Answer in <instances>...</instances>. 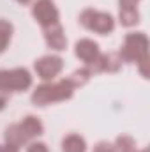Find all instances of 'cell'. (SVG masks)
Listing matches in <instances>:
<instances>
[{
	"label": "cell",
	"mask_w": 150,
	"mask_h": 152,
	"mask_svg": "<svg viewBox=\"0 0 150 152\" xmlns=\"http://www.w3.org/2000/svg\"><path fill=\"white\" fill-rule=\"evenodd\" d=\"M76 87L71 83L69 78L58 80V81H46L42 85H39L32 94V103L37 106H48L53 103H60V101H67L73 97Z\"/></svg>",
	"instance_id": "obj_1"
},
{
	"label": "cell",
	"mask_w": 150,
	"mask_h": 152,
	"mask_svg": "<svg viewBox=\"0 0 150 152\" xmlns=\"http://www.w3.org/2000/svg\"><path fill=\"white\" fill-rule=\"evenodd\" d=\"M147 46H149V41L147 36L143 32H138V34H127L125 41H124V46L120 50V58L125 60V62H136L141 69V75L147 78L149 71H147V66H149V51H147Z\"/></svg>",
	"instance_id": "obj_2"
},
{
	"label": "cell",
	"mask_w": 150,
	"mask_h": 152,
	"mask_svg": "<svg viewBox=\"0 0 150 152\" xmlns=\"http://www.w3.org/2000/svg\"><path fill=\"white\" fill-rule=\"evenodd\" d=\"M79 23L87 30L95 32L99 36H108L115 28V20L111 14L103 12V11H95V9H85L79 14Z\"/></svg>",
	"instance_id": "obj_3"
},
{
	"label": "cell",
	"mask_w": 150,
	"mask_h": 152,
	"mask_svg": "<svg viewBox=\"0 0 150 152\" xmlns=\"http://www.w3.org/2000/svg\"><path fill=\"white\" fill-rule=\"evenodd\" d=\"M32 85V75L23 69H2L0 71V88L7 94L11 92H23Z\"/></svg>",
	"instance_id": "obj_4"
},
{
	"label": "cell",
	"mask_w": 150,
	"mask_h": 152,
	"mask_svg": "<svg viewBox=\"0 0 150 152\" xmlns=\"http://www.w3.org/2000/svg\"><path fill=\"white\" fill-rule=\"evenodd\" d=\"M32 16L36 18V21L42 28L60 23L58 21L60 14H58V9L53 0H36L32 5Z\"/></svg>",
	"instance_id": "obj_5"
},
{
	"label": "cell",
	"mask_w": 150,
	"mask_h": 152,
	"mask_svg": "<svg viewBox=\"0 0 150 152\" xmlns=\"http://www.w3.org/2000/svg\"><path fill=\"white\" fill-rule=\"evenodd\" d=\"M34 69L41 80L53 81L64 69V60L57 55H44L34 62Z\"/></svg>",
	"instance_id": "obj_6"
},
{
	"label": "cell",
	"mask_w": 150,
	"mask_h": 152,
	"mask_svg": "<svg viewBox=\"0 0 150 152\" xmlns=\"http://www.w3.org/2000/svg\"><path fill=\"white\" fill-rule=\"evenodd\" d=\"M74 53H76V57L81 62H85L87 66H92L99 58V55H101L99 44L94 42L92 39H79L74 46Z\"/></svg>",
	"instance_id": "obj_7"
},
{
	"label": "cell",
	"mask_w": 150,
	"mask_h": 152,
	"mask_svg": "<svg viewBox=\"0 0 150 152\" xmlns=\"http://www.w3.org/2000/svg\"><path fill=\"white\" fill-rule=\"evenodd\" d=\"M122 58L118 53H101L99 58L90 66L92 73H115L122 67Z\"/></svg>",
	"instance_id": "obj_8"
},
{
	"label": "cell",
	"mask_w": 150,
	"mask_h": 152,
	"mask_svg": "<svg viewBox=\"0 0 150 152\" xmlns=\"http://www.w3.org/2000/svg\"><path fill=\"white\" fill-rule=\"evenodd\" d=\"M44 39H46V44L51 50H57V51H62L67 46V37H66L64 28H62L60 23L44 28Z\"/></svg>",
	"instance_id": "obj_9"
},
{
	"label": "cell",
	"mask_w": 150,
	"mask_h": 152,
	"mask_svg": "<svg viewBox=\"0 0 150 152\" xmlns=\"http://www.w3.org/2000/svg\"><path fill=\"white\" fill-rule=\"evenodd\" d=\"M20 124V127H21V131H23V134H25V138L30 142L32 138H37L41 136L42 133H44V126H42V122H41V118L36 117V115H27L21 122H18Z\"/></svg>",
	"instance_id": "obj_10"
},
{
	"label": "cell",
	"mask_w": 150,
	"mask_h": 152,
	"mask_svg": "<svg viewBox=\"0 0 150 152\" xmlns=\"http://www.w3.org/2000/svg\"><path fill=\"white\" fill-rule=\"evenodd\" d=\"M62 152H87V143L85 138L71 133L62 140Z\"/></svg>",
	"instance_id": "obj_11"
},
{
	"label": "cell",
	"mask_w": 150,
	"mask_h": 152,
	"mask_svg": "<svg viewBox=\"0 0 150 152\" xmlns=\"http://www.w3.org/2000/svg\"><path fill=\"white\" fill-rule=\"evenodd\" d=\"M140 21L138 7H120V23L125 27H133Z\"/></svg>",
	"instance_id": "obj_12"
},
{
	"label": "cell",
	"mask_w": 150,
	"mask_h": 152,
	"mask_svg": "<svg viewBox=\"0 0 150 152\" xmlns=\"http://www.w3.org/2000/svg\"><path fill=\"white\" fill-rule=\"evenodd\" d=\"M12 32H14L12 23L7 21V20H0V53L9 46L11 37H12Z\"/></svg>",
	"instance_id": "obj_13"
},
{
	"label": "cell",
	"mask_w": 150,
	"mask_h": 152,
	"mask_svg": "<svg viewBox=\"0 0 150 152\" xmlns=\"http://www.w3.org/2000/svg\"><path fill=\"white\" fill-rule=\"evenodd\" d=\"M94 75L92 73V69L88 67V66H85V67H81V69H76L73 75L69 76V80H71V83L74 85L76 88L78 87H81V85H85L88 80H90V76Z\"/></svg>",
	"instance_id": "obj_14"
},
{
	"label": "cell",
	"mask_w": 150,
	"mask_h": 152,
	"mask_svg": "<svg viewBox=\"0 0 150 152\" xmlns=\"http://www.w3.org/2000/svg\"><path fill=\"white\" fill-rule=\"evenodd\" d=\"M113 149H115V152H134L136 151V142H134V138H131L127 134H122V136L117 138Z\"/></svg>",
	"instance_id": "obj_15"
},
{
	"label": "cell",
	"mask_w": 150,
	"mask_h": 152,
	"mask_svg": "<svg viewBox=\"0 0 150 152\" xmlns=\"http://www.w3.org/2000/svg\"><path fill=\"white\" fill-rule=\"evenodd\" d=\"M27 152H50L48 145L42 143V142H32L28 147H27Z\"/></svg>",
	"instance_id": "obj_16"
},
{
	"label": "cell",
	"mask_w": 150,
	"mask_h": 152,
	"mask_svg": "<svg viewBox=\"0 0 150 152\" xmlns=\"http://www.w3.org/2000/svg\"><path fill=\"white\" fill-rule=\"evenodd\" d=\"M92 152H115V149H113V145H110L108 142H99V143L94 147Z\"/></svg>",
	"instance_id": "obj_17"
},
{
	"label": "cell",
	"mask_w": 150,
	"mask_h": 152,
	"mask_svg": "<svg viewBox=\"0 0 150 152\" xmlns=\"http://www.w3.org/2000/svg\"><path fill=\"white\" fill-rule=\"evenodd\" d=\"M7 99H9V94H7V92H4V90L0 88V110H4V108H5Z\"/></svg>",
	"instance_id": "obj_18"
},
{
	"label": "cell",
	"mask_w": 150,
	"mask_h": 152,
	"mask_svg": "<svg viewBox=\"0 0 150 152\" xmlns=\"http://www.w3.org/2000/svg\"><path fill=\"white\" fill-rule=\"evenodd\" d=\"M0 152H20V149L18 147H12L9 143H4V145H0Z\"/></svg>",
	"instance_id": "obj_19"
},
{
	"label": "cell",
	"mask_w": 150,
	"mask_h": 152,
	"mask_svg": "<svg viewBox=\"0 0 150 152\" xmlns=\"http://www.w3.org/2000/svg\"><path fill=\"white\" fill-rule=\"evenodd\" d=\"M120 7H138V0H120Z\"/></svg>",
	"instance_id": "obj_20"
},
{
	"label": "cell",
	"mask_w": 150,
	"mask_h": 152,
	"mask_svg": "<svg viewBox=\"0 0 150 152\" xmlns=\"http://www.w3.org/2000/svg\"><path fill=\"white\" fill-rule=\"evenodd\" d=\"M18 2H20V4H28L30 0H18Z\"/></svg>",
	"instance_id": "obj_21"
},
{
	"label": "cell",
	"mask_w": 150,
	"mask_h": 152,
	"mask_svg": "<svg viewBox=\"0 0 150 152\" xmlns=\"http://www.w3.org/2000/svg\"><path fill=\"white\" fill-rule=\"evenodd\" d=\"M134 152H149L147 149H143V151H134Z\"/></svg>",
	"instance_id": "obj_22"
}]
</instances>
